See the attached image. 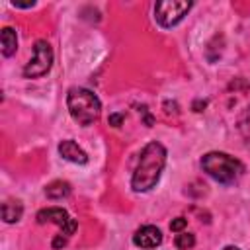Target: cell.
<instances>
[{"instance_id":"10","label":"cell","mask_w":250,"mask_h":250,"mask_svg":"<svg viewBox=\"0 0 250 250\" xmlns=\"http://www.w3.org/2000/svg\"><path fill=\"white\" fill-rule=\"evenodd\" d=\"M0 43H2V55L12 57L18 51V33H16V29L14 27H2Z\"/></svg>"},{"instance_id":"5","label":"cell","mask_w":250,"mask_h":250,"mask_svg":"<svg viewBox=\"0 0 250 250\" xmlns=\"http://www.w3.org/2000/svg\"><path fill=\"white\" fill-rule=\"evenodd\" d=\"M53 66V49L45 39L35 41L33 45V55L23 66V76L25 78H41L45 76Z\"/></svg>"},{"instance_id":"13","label":"cell","mask_w":250,"mask_h":250,"mask_svg":"<svg viewBox=\"0 0 250 250\" xmlns=\"http://www.w3.org/2000/svg\"><path fill=\"white\" fill-rule=\"evenodd\" d=\"M238 131L246 141H250V105L238 117Z\"/></svg>"},{"instance_id":"15","label":"cell","mask_w":250,"mask_h":250,"mask_svg":"<svg viewBox=\"0 0 250 250\" xmlns=\"http://www.w3.org/2000/svg\"><path fill=\"white\" fill-rule=\"evenodd\" d=\"M107 121H109L111 127H121V123L125 121V113H111Z\"/></svg>"},{"instance_id":"7","label":"cell","mask_w":250,"mask_h":250,"mask_svg":"<svg viewBox=\"0 0 250 250\" xmlns=\"http://www.w3.org/2000/svg\"><path fill=\"white\" fill-rule=\"evenodd\" d=\"M160 242H162V232L154 225H145V227L137 229L133 234V244L141 250H152V248L160 246Z\"/></svg>"},{"instance_id":"20","label":"cell","mask_w":250,"mask_h":250,"mask_svg":"<svg viewBox=\"0 0 250 250\" xmlns=\"http://www.w3.org/2000/svg\"><path fill=\"white\" fill-rule=\"evenodd\" d=\"M223 250H240V248H238V246H225Z\"/></svg>"},{"instance_id":"8","label":"cell","mask_w":250,"mask_h":250,"mask_svg":"<svg viewBox=\"0 0 250 250\" xmlns=\"http://www.w3.org/2000/svg\"><path fill=\"white\" fill-rule=\"evenodd\" d=\"M59 154L72 164H86L88 162V154L72 139H64L59 143Z\"/></svg>"},{"instance_id":"4","label":"cell","mask_w":250,"mask_h":250,"mask_svg":"<svg viewBox=\"0 0 250 250\" xmlns=\"http://www.w3.org/2000/svg\"><path fill=\"white\" fill-rule=\"evenodd\" d=\"M191 2L189 0H162L156 2L154 6V20L160 27H174L178 25L186 14L191 10Z\"/></svg>"},{"instance_id":"11","label":"cell","mask_w":250,"mask_h":250,"mask_svg":"<svg viewBox=\"0 0 250 250\" xmlns=\"http://www.w3.org/2000/svg\"><path fill=\"white\" fill-rule=\"evenodd\" d=\"M70 191H72V188H70V184L64 182V180H55V182H51V184L45 188V195H47L49 199H64V197L70 195Z\"/></svg>"},{"instance_id":"9","label":"cell","mask_w":250,"mask_h":250,"mask_svg":"<svg viewBox=\"0 0 250 250\" xmlns=\"http://www.w3.org/2000/svg\"><path fill=\"white\" fill-rule=\"evenodd\" d=\"M0 213H2L4 223L14 225V223H18V221L21 219V215H23V205H21V201H18V199H8V201L2 203Z\"/></svg>"},{"instance_id":"19","label":"cell","mask_w":250,"mask_h":250,"mask_svg":"<svg viewBox=\"0 0 250 250\" xmlns=\"http://www.w3.org/2000/svg\"><path fill=\"white\" fill-rule=\"evenodd\" d=\"M205 105H207V102H205V100H203V102L199 100V102H195V104H193V109H195V111H203L201 107H205Z\"/></svg>"},{"instance_id":"17","label":"cell","mask_w":250,"mask_h":250,"mask_svg":"<svg viewBox=\"0 0 250 250\" xmlns=\"http://www.w3.org/2000/svg\"><path fill=\"white\" fill-rule=\"evenodd\" d=\"M139 113H143V117H145V123H146V127H150V125H152V115H150V113L146 111V107H145V105H143V107L139 109Z\"/></svg>"},{"instance_id":"18","label":"cell","mask_w":250,"mask_h":250,"mask_svg":"<svg viewBox=\"0 0 250 250\" xmlns=\"http://www.w3.org/2000/svg\"><path fill=\"white\" fill-rule=\"evenodd\" d=\"M12 6H16V8H31V6H35V2H12Z\"/></svg>"},{"instance_id":"2","label":"cell","mask_w":250,"mask_h":250,"mask_svg":"<svg viewBox=\"0 0 250 250\" xmlns=\"http://www.w3.org/2000/svg\"><path fill=\"white\" fill-rule=\"evenodd\" d=\"M201 170L215 182L229 186L234 184L244 174V164L227 152L211 150L201 156Z\"/></svg>"},{"instance_id":"6","label":"cell","mask_w":250,"mask_h":250,"mask_svg":"<svg viewBox=\"0 0 250 250\" xmlns=\"http://www.w3.org/2000/svg\"><path fill=\"white\" fill-rule=\"evenodd\" d=\"M37 223L39 225H45V223H55L57 227H61V234H64V236H72L74 234V230L78 229V223H76V219H72L62 207H45V209H41L39 213H37Z\"/></svg>"},{"instance_id":"14","label":"cell","mask_w":250,"mask_h":250,"mask_svg":"<svg viewBox=\"0 0 250 250\" xmlns=\"http://www.w3.org/2000/svg\"><path fill=\"white\" fill-rule=\"evenodd\" d=\"M186 227H188V219H184V217H176L170 223V230L172 232H182Z\"/></svg>"},{"instance_id":"3","label":"cell","mask_w":250,"mask_h":250,"mask_svg":"<svg viewBox=\"0 0 250 250\" xmlns=\"http://www.w3.org/2000/svg\"><path fill=\"white\" fill-rule=\"evenodd\" d=\"M66 107H68L70 117L82 127L92 125L102 113V104H100L98 96L92 90L80 88V86H74L68 90Z\"/></svg>"},{"instance_id":"1","label":"cell","mask_w":250,"mask_h":250,"mask_svg":"<svg viewBox=\"0 0 250 250\" xmlns=\"http://www.w3.org/2000/svg\"><path fill=\"white\" fill-rule=\"evenodd\" d=\"M166 164V148L164 145H160L158 141H150L139 154V162L137 168L131 176V188L137 193H145L150 191L158 180L160 174L164 170Z\"/></svg>"},{"instance_id":"16","label":"cell","mask_w":250,"mask_h":250,"mask_svg":"<svg viewBox=\"0 0 250 250\" xmlns=\"http://www.w3.org/2000/svg\"><path fill=\"white\" fill-rule=\"evenodd\" d=\"M66 240H68V236H64V234L59 232V234L53 238V248H55V250H61V248L66 244Z\"/></svg>"},{"instance_id":"12","label":"cell","mask_w":250,"mask_h":250,"mask_svg":"<svg viewBox=\"0 0 250 250\" xmlns=\"http://www.w3.org/2000/svg\"><path fill=\"white\" fill-rule=\"evenodd\" d=\"M174 244H176V248H178V250H191V248L195 246V236H193L191 232L182 230V232H178V234H176Z\"/></svg>"}]
</instances>
